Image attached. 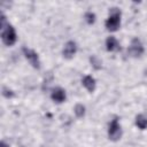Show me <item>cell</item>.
<instances>
[{"instance_id":"obj_1","label":"cell","mask_w":147,"mask_h":147,"mask_svg":"<svg viewBox=\"0 0 147 147\" xmlns=\"http://www.w3.org/2000/svg\"><path fill=\"white\" fill-rule=\"evenodd\" d=\"M105 24L108 31H117L121 25V11L117 8H111L109 17Z\"/></svg>"},{"instance_id":"obj_15","label":"cell","mask_w":147,"mask_h":147,"mask_svg":"<svg viewBox=\"0 0 147 147\" xmlns=\"http://www.w3.org/2000/svg\"><path fill=\"white\" fill-rule=\"evenodd\" d=\"M0 146H1V147H9L5 141H1V145H0Z\"/></svg>"},{"instance_id":"obj_6","label":"cell","mask_w":147,"mask_h":147,"mask_svg":"<svg viewBox=\"0 0 147 147\" xmlns=\"http://www.w3.org/2000/svg\"><path fill=\"white\" fill-rule=\"evenodd\" d=\"M77 52V45L75 41H68L63 48V56L65 59H71Z\"/></svg>"},{"instance_id":"obj_8","label":"cell","mask_w":147,"mask_h":147,"mask_svg":"<svg viewBox=\"0 0 147 147\" xmlns=\"http://www.w3.org/2000/svg\"><path fill=\"white\" fill-rule=\"evenodd\" d=\"M106 48L108 52H115L119 49V42L115 37H108L106 40Z\"/></svg>"},{"instance_id":"obj_5","label":"cell","mask_w":147,"mask_h":147,"mask_svg":"<svg viewBox=\"0 0 147 147\" xmlns=\"http://www.w3.org/2000/svg\"><path fill=\"white\" fill-rule=\"evenodd\" d=\"M22 51H23V54H24V56L26 57V60L30 62V64H31L33 68L39 69V68H40V61H39L38 54H37L34 51H32V49H30V48H26V47H23Z\"/></svg>"},{"instance_id":"obj_7","label":"cell","mask_w":147,"mask_h":147,"mask_svg":"<svg viewBox=\"0 0 147 147\" xmlns=\"http://www.w3.org/2000/svg\"><path fill=\"white\" fill-rule=\"evenodd\" d=\"M51 98L53 101H55L56 103H61L65 100V92L63 88L61 87H56L52 91V94H51Z\"/></svg>"},{"instance_id":"obj_3","label":"cell","mask_w":147,"mask_h":147,"mask_svg":"<svg viewBox=\"0 0 147 147\" xmlns=\"http://www.w3.org/2000/svg\"><path fill=\"white\" fill-rule=\"evenodd\" d=\"M2 41L6 46H13L16 41V32L11 25H7L6 28L2 29Z\"/></svg>"},{"instance_id":"obj_9","label":"cell","mask_w":147,"mask_h":147,"mask_svg":"<svg viewBox=\"0 0 147 147\" xmlns=\"http://www.w3.org/2000/svg\"><path fill=\"white\" fill-rule=\"evenodd\" d=\"M83 85L88 92H93L95 90V79L92 76H85L83 78Z\"/></svg>"},{"instance_id":"obj_10","label":"cell","mask_w":147,"mask_h":147,"mask_svg":"<svg viewBox=\"0 0 147 147\" xmlns=\"http://www.w3.org/2000/svg\"><path fill=\"white\" fill-rule=\"evenodd\" d=\"M136 125L140 130H145L147 127V118L144 115H138L136 117Z\"/></svg>"},{"instance_id":"obj_12","label":"cell","mask_w":147,"mask_h":147,"mask_svg":"<svg viewBox=\"0 0 147 147\" xmlns=\"http://www.w3.org/2000/svg\"><path fill=\"white\" fill-rule=\"evenodd\" d=\"M85 21L88 23V24H93L94 21H95V15L92 13V11H87L85 14Z\"/></svg>"},{"instance_id":"obj_2","label":"cell","mask_w":147,"mask_h":147,"mask_svg":"<svg viewBox=\"0 0 147 147\" xmlns=\"http://www.w3.org/2000/svg\"><path fill=\"white\" fill-rule=\"evenodd\" d=\"M108 137L113 141H117L122 137V130H121V126L118 124V118L117 117L113 118V121L109 124V127H108Z\"/></svg>"},{"instance_id":"obj_4","label":"cell","mask_w":147,"mask_h":147,"mask_svg":"<svg viewBox=\"0 0 147 147\" xmlns=\"http://www.w3.org/2000/svg\"><path fill=\"white\" fill-rule=\"evenodd\" d=\"M127 53L132 57H138L144 53V46L138 38H133L127 48Z\"/></svg>"},{"instance_id":"obj_13","label":"cell","mask_w":147,"mask_h":147,"mask_svg":"<svg viewBox=\"0 0 147 147\" xmlns=\"http://www.w3.org/2000/svg\"><path fill=\"white\" fill-rule=\"evenodd\" d=\"M2 95H3L5 98L9 99V98H13V96H14V92H13L11 90L7 88L6 86H3V88H2Z\"/></svg>"},{"instance_id":"obj_11","label":"cell","mask_w":147,"mask_h":147,"mask_svg":"<svg viewBox=\"0 0 147 147\" xmlns=\"http://www.w3.org/2000/svg\"><path fill=\"white\" fill-rule=\"evenodd\" d=\"M75 114H76L77 117H83L85 115V107L83 105H79V103L76 105V107H75Z\"/></svg>"},{"instance_id":"obj_14","label":"cell","mask_w":147,"mask_h":147,"mask_svg":"<svg viewBox=\"0 0 147 147\" xmlns=\"http://www.w3.org/2000/svg\"><path fill=\"white\" fill-rule=\"evenodd\" d=\"M90 61H91L92 65H93L95 69H100V68H101V62H100L95 56H92V57L90 59Z\"/></svg>"}]
</instances>
